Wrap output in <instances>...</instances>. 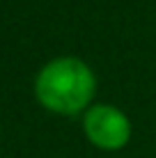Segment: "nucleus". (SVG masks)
<instances>
[{
  "label": "nucleus",
  "mask_w": 156,
  "mask_h": 158,
  "mask_svg": "<svg viewBox=\"0 0 156 158\" xmlns=\"http://www.w3.org/2000/svg\"><path fill=\"white\" fill-rule=\"evenodd\" d=\"M0 131H2V128H0Z\"/></svg>",
  "instance_id": "3"
},
{
  "label": "nucleus",
  "mask_w": 156,
  "mask_h": 158,
  "mask_svg": "<svg viewBox=\"0 0 156 158\" xmlns=\"http://www.w3.org/2000/svg\"><path fill=\"white\" fill-rule=\"evenodd\" d=\"M99 78L85 60L57 55L39 67L32 94L41 110L57 117H80L96 101Z\"/></svg>",
  "instance_id": "1"
},
{
  "label": "nucleus",
  "mask_w": 156,
  "mask_h": 158,
  "mask_svg": "<svg viewBox=\"0 0 156 158\" xmlns=\"http://www.w3.org/2000/svg\"><path fill=\"white\" fill-rule=\"evenodd\" d=\"M80 131L85 140L99 151L115 154L126 149L133 138V122L131 117L115 103L94 101L80 115Z\"/></svg>",
  "instance_id": "2"
}]
</instances>
